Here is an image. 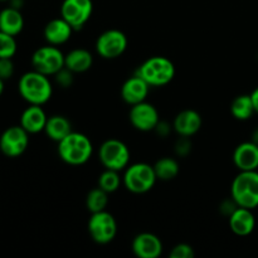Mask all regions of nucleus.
Instances as JSON below:
<instances>
[{"mask_svg":"<svg viewBox=\"0 0 258 258\" xmlns=\"http://www.w3.org/2000/svg\"><path fill=\"white\" fill-rule=\"evenodd\" d=\"M18 91L23 100L27 101L29 105L42 106L52 97L53 87L48 76L33 70L20 77Z\"/></svg>","mask_w":258,"mask_h":258,"instance_id":"1","label":"nucleus"},{"mask_svg":"<svg viewBox=\"0 0 258 258\" xmlns=\"http://www.w3.org/2000/svg\"><path fill=\"white\" fill-rule=\"evenodd\" d=\"M93 146L85 134L72 131L58 143V155L68 165H83L91 159Z\"/></svg>","mask_w":258,"mask_h":258,"instance_id":"2","label":"nucleus"},{"mask_svg":"<svg viewBox=\"0 0 258 258\" xmlns=\"http://www.w3.org/2000/svg\"><path fill=\"white\" fill-rule=\"evenodd\" d=\"M232 199L238 207L254 209L258 207V171H239L231 186Z\"/></svg>","mask_w":258,"mask_h":258,"instance_id":"3","label":"nucleus"},{"mask_svg":"<svg viewBox=\"0 0 258 258\" xmlns=\"http://www.w3.org/2000/svg\"><path fill=\"white\" fill-rule=\"evenodd\" d=\"M136 75L145 80L150 87H161L173 81L175 76V66L169 58L156 55L146 59L139 67Z\"/></svg>","mask_w":258,"mask_h":258,"instance_id":"4","label":"nucleus"},{"mask_svg":"<svg viewBox=\"0 0 258 258\" xmlns=\"http://www.w3.org/2000/svg\"><path fill=\"white\" fill-rule=\"evenodd\" d=\"M156 174L154 166L146 163H136L126 168L123 174V185L134 194L148 193L155 185Z\"/></svg>","mask_w":258,"mask_h":258,"instance_id":"5","label":"nucleus"},{"mask_svg":"<svg viewBox=\"0 0 258 258\" xmlns=\"http://www.w3.org/2000/svg\"><path fill=\"white\" fill-rule=\"evenodd\" d=\"M98 158L105 169L120 171L128 166L130 150L127 145L117 139H108L101 145Z\"/></svg>","mask_w":258,"mask_h":258,"instance_id":"6","label":"nucleus"},{"mask_svg":"<svg viewBox=\"0 0 258 258\" xmlns=\"http://www.w3.org/2000/svg\"><path fill=\"white\" fill-rule=\"evenodd\" d=\"M32 66L35 71L45 76H55L64 68V54L55 45L38 48L32 55Z\"/></svg>","mask_w":258,"mask_h":258,"instance_id":"7","label":"nucleus"},{"mask_svg":"<svg viewBox=\"0 0 258 258\" xmlns=\"http://www.w3.org/2000/svg\"><path fill=\"white\" fill-rule=\"evenodd\" d=\"M88 232L96 243L107 244L115 239L117 234V223L115 217L107 211L92 213L88 221Z\"/></svg>","mask_w":258,"mask_h":258,"instance_id":"8","label":"nucleus"},{"mask_svg":"<svg viewBox=\"0 0 258 258\" xmlns=\"http://www.w3.org/2000/svg\"><path fill=\"white\" fill-rule=\"evenodd\" d=\"M127 48V37L118 29H108L96 40V50L105 59H113Z\"/></svg>","mask_w":258,"mask_h":258,"instance_id":"9","label":"nucleus"},{"mask_svg":"<svg viewBox=\"0 0 258 258\" xmlns=\"http://www.w3.org/2000/svg\"><path fill=\"white\" fill-rule=\"evenodd\" d=\"M29 145V133L22 126H10L0 136V151L8 158H18Z\"/></svg>","mask_w":258,"mask_h":258,"instance_id":"10","label":"nucleus"},{"mask_svg":"<svg viewBox=\"0 0 258 258\" xmlns=\"http://www.w3.org/2000/svg\"><path fill=\"white\" fill-rule=\"evenodd\" d=\"M92 12V0H63L60 7V17L75 30L81 29L90 20Z\"/></svg>","mask_w":258,"mask_h":258,"instance_id":"11","label":"nucleus"},{"mask_svg":"<svg viewBox=\"0 0 258 258\" xmlns=\"http://www.w3.org/2000/svg\"><path fill=\"white\" fill-rule=\"evenodd\" d=\"M128 118H130L131 125L136 130L144 131V133L155 130L156 126L160 122L159 112L155 108V106L146 102V101L131 106Z\"/></svg>","mask_w":258,"mask_h":258,"instance_id":"12","label":"nucleus"},{"mask_svg":"<svg viewBox=\"0 0 258 258\" xmlns=\"http://www.w3.org/2000/svg\"><path fill=\"white\" fill-rule=\"evenodd\" d=\"M133 251L139 258H158L163 252V243L158 236L144 232L134 238Z\"/></svg>","mask_w":258,"mask_h":258,"instance_id":"13","label":"nucleus"},{"mask_svg":"<svg viewBox=\"0 0 258 258\" xmlns=\"http://www.w3.org/2000/svg\"><path fill=\"white\" fill-rule=\"evenodd\" d=\"M150 85L140 76L135 75L130 77L121 87V97L127 105L134 106L136 103H140L146 101L149 95Z\"/></svg>","mask_w":258,"mask_h":258,"instance_id":"14","label":"nucleus"},{"mask_svg":"<svg viewBox=\"0 0 258 258\" xmlns=\"http://www.w3.org/2000/svg\"><path fill=\"white\" fill-rule=\"evenodd\" d=\"M233 163L239 171L257 170L258 169V145L253 141L239 144L233 153Z\"/></svg>","mask_w":258,"mask_h":258,"instance_id":"15","label":"nucleus"},{"mask_svg":"<svg viewBox=\"0 0 258 258\" xmlns=\"http://www.w3.org/2000/svg\"><path fill=\"white\" fill-rule=\"evenodd\" d=\"M256 218L252 209L237 207L236 211L229 216V228L234 234L239 237H246L254 231Z\"/></svg>","mask_w":258,"mask_h":258,"instance_id":"16","label":"nucleus"},{"mask_svg":"<svg viewBox=\"0 0 258 258\" xmlns=\"http://www.w3.org/2000/svg\"><path fill=\"white\" fill-rule=\"evenodd\" d=\"M173 126L181 138H190L201 130L202 116L194 110H184L176 115Z\"/></svg>","mask_w":258,"mask_h":258,"instance_id":"17","label":"nucleus"},{"mask_svg":"<svg viewBox=\"0 0 258 258\" xmlns=\"http://www.w3.org/2000/svg\"><path fill=\"white\" fill-rule=\"evenodd\" d=\"M73 30L75 29L71 27L67 20H64L63 18H57V19L50 20L45 25L44 39L52 45L64 44L71 39Z\"/></svg>","mask_w":258,"mask_h":258,"instance_id":"18","label":"nucleus"},{"mask_svg":"<svg viewBox=\"0 0 258 258\" xmlns=\"http://www.w3.org/2000/svg\"><path fill=\"white\" fill-rule=\"evenodd\" d=\"M47 115L42 106L29 105L20 116V126L29 134H38L44 131L47 123Z\"/></svg>","mask_w":258,"mask_h":258,"instance_id":"19","label":"nucleus"},{"mask_svg":"<svg viewBox=\"0 0 258 258\" xmlns=\"http://www.w3.org/2000/svg\"><path fill=\"white\" fill-rule=\"evenodd\" d=\"M93 57L87 49L77 48L64 55V67L73 73H83L92 67Z\"/></svg>","mask_w":258,"mask_h":258,"instance_id":"20","label":"nucleus"},{"mask_svg":"<svg viewBox=\"0 0 258 258\" xmlns=\"http://www.w3.org/2000/svg\"><path fill=\"white\" fill-rule=\"evenodd\" d=\"M24 28V18L19 9L9 7L0 12V30L10 35H18Z\"/></svg>","mask_w":258,"mask_h":258,"instance_id":"21","label":"nucleus"},{"mask_svg":"<svg viewBox=\"0 0 258 258\" xmlns=\"http://www.w3.org/2000/svg\"><path fill=\"white\" fill-rule=\"evenodd\" d=\"M44 133L47 134L50 140L59 143L68 134L72 133V125H71L70 120L66 118L64 116L53 115L48 117Z\"/></svg>","mask_w":258,"mask_h":258,"instance_id":"22","label":"nucleus"},{"mask_svg":"<svg viewBox=\"0 0 258 258\" xmlns=\"http://www.w3.org/2000/svg\"><path fill=\"white\" fill-rule=\"evenodd\" d=\"M231 112L234 118L239 121H246L253 116L254 111L253 102L251 95H239L232 101Z\"/></svg>","mask_w":258,"mask_h":258,"instance_id":"23","label":"nucleus"},{"mask_svg":"<svg viewBox=\"0 0 258 258\" xmlns=\"http://www.w3.org/2000/svg\"><path fill=\"white\" fill-rule=\"evenodd\" d=\"M179 164L175 159L173 158H163L158 160L154 165V170H155L156 178L160 179L163 181L173 180L176 178L179 174Z\"/></svg>","mask_w":258,"mask_h":258,"instance_id":"24","label":"nucleus"},{"mask_svg":"<svg viewBox=\"0 0 258 258\" xmlns=\"http://www.w3.org/2000/svg\"><path fill=\"white\" fill-rule=\"evenodd\" d=\"M108 204V193H106L103 189L98 188L92 189L86 197V207L91 213H97V212L106 211V207Z\"/></svg>","mask_w":258,"mask_h":258,"instance_id":"25","label":"nucleus"},{"mask_svg":"<svg viewBox=\"0 0 258 258\" xmlns=\"http://www.w3.org/2000/svg\"><path fill=\"white\" fill-rule=\"evenodd\" d=\"M120 184L121 178L118 175V171L111 170V169H105V171L98 178V186L108 194L117 190L120 188Z\"/></svg>","mask_w":258,"mask_h":258,"instance_id":"26","label":"nucleus"},{"mask_svg":"<svg viewBox=\"0 0 258 258\" xmlns=\"http://www.w3.org/2000/svg\"><path fill=\"white\" fill-rule=\"evenodd\" d=\"M18 45L14 35L0 30V58H13L17 53Z\"/></svg>","mask_w":258,"mask_h":258,"instance_id":"27","label":"nucleus"},{"mask_svg":"<svg viewBox=\"0 0 258 258\" xmlns=\"http://www.w3.org/2000/svg\"><path fill=\"white\" fill-rule=\"evenodd\" d=\"M194 249L190 244L186 243H179L173 247L169 257L170 258H193L194 257Z\"/></svg>","mask_w":258,"mask_h":258,"instance_id":"28","label":"nucleus"},{"mask_svg":"<svg viewBox=\"0 0 258 258\" xmlns=\"http://www.w3.org/2000/svg\"><path fill=\"white\" fill-rule=\"evenodd\" d=\"M14 75V63L12 58H0V78L4 81L12 78Z\"/></svg>","mask_w":258,"mask_h":258,"instance_id":"29","label":"nucleus"},{"mask_svg":"<svg viewBox=\"0 0 258 258\" xmlns=\"http://www.w3.org/2000/svg\"><path fill=\"white\" fill-rule=\"evenodd\" d=\"M72 73L70 70H67V68H63V70H60L59 72L55 75V80H57V82L59 83L62 87H70L71 85H72Z\"/></svg>","mask_w":258,"mask_h":258,"instance_id":"30","label":"nucleus"},{"mask_svg":"<svg viewBox=\"0 0 258 258\" xmlns=\"http://www.w3.org/2000/svg\"><path fill=\"white\" fill-rule=\"evenodd\" d=\"M251 97H252V102H253V106H254V111H256V113H258V87L251 93Z\"/></svg>","mask_w":258,"mask_h":258,"instance_id":"31","label":"nucleus"},{"mask_svg":"<svg viewBox=\"0 0 258 258\" xmlns=\"http://www.w3.org/2000/svg\"><path fill=\"white\" fill-rule=\"evenodd\" d=\"M23 5V0H10V7L15 8V9H19Z\"/></svg>","mask_w":258,"mask_h":258,"instance_id":"32","label":"nucleus"},{"mask_svg":"<svg viewBox=\"0 0 258 258\" xmlns=\"http://www.w3.org/2000/svg\"><path fill=\"white\" fill-rule=\"evenodd\" d=\"M252 141H253V143H256L258 145V128H256V130L253 131V135H252Z\"/></svg>","mask_w":258,"mask_h":258,"instance_id":"33","label":"nucleus"},{"mask_svg":"<svg viewBox=\"0 0 258 258\" xmlns=\"http://www.w3.org/2000/svg\"><path fill=\"white\" fill-rule=\"evenodd\" d=\"M3 92H4V80L0 78V96L3 95Z\"/></svg>","mask_w":258,"mask_h":258,"instance_id":"34","label":"nucleus"},{"mask_svg":"<svg viewBox=\"0 0 258 258\" xmlns=\"http://www.w3.org/2000/svg\"><path fill=\"white\" fill-rule=\"evenodd\" d=\"M0 2H10V0H0Z\"/></svg>","mask_w":258,"mask_h":258,"instance_id":"35","label":"nucleus"}]
</instances>
